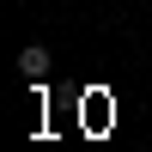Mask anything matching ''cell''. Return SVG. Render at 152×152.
<instances>
[{
	"label": "cell",
	"instance_id": "obj_1",
	"mask_svg": "<svg viewBox=\"0 0 152 152\" xmlns=\"http://www.w3.org/2000/svg\"><path fill=\"white\" fill-rule=\"evenodd\" d=\"M18 73H24V79H43V73H49V49L43 43H24L18 49Z\"/></svg>",
	"mask_w": 152,
	"mask_h": 152
}]
</instances>
